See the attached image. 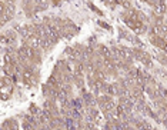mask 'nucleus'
<instances>
[{
    "mask_svg": "<svg viewBox=\"0 0 167 130\" xmlns=\"http://www.w3.org/2000/svg\"><path fill=\"white\" fill-rule=\"evenodd\" d=\"M19 53H20V56H22V57H24V59H29V57H31V50L27 49V47H22Z\"/></svg>",
    "mask_w": 167,
    "mask_h": 130,
    "instance_id": "obj_1",
    "label": "nucleus"
},
{
    "mask_svg": "<svg viewBox=\"0 0 167 130\" xmlns=\"http://www.w3.org/2000/svg\"><path fill=\"white\" fill-rule=\"evenodd\" d=\"M4 73L6 74H13V66L10 65V63L7 66H4Z\"/></svg>",
    "mask_w": 167,
    "mask_h": 130,
    "instance_id": "obj_2",
    "label": "nucleus"
}]
</instances>
